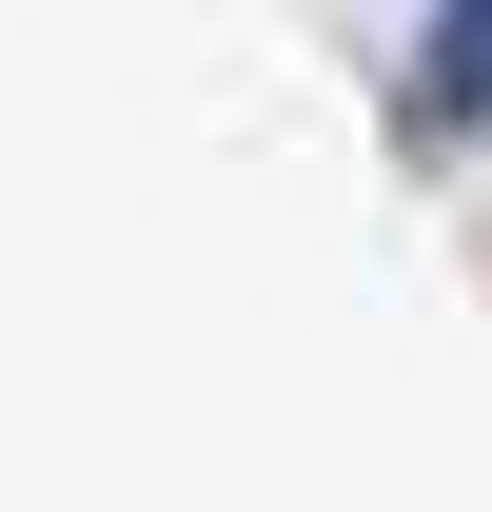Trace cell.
Returning a JSON list of instances; mask_svg holds the SVG:
<instances>
[{
    "label": "cell",
    "instance_id": "obj_1",
    "mask_svg": "<svg viewBox=\"0 0 492 512\" xmlns=\"http://www.w3.org/2000/svg\"><path fill=\"white\" fill-rule=\"evenodd\" d=\"M492 138V0H414L394 40V158H473Z\"/></svg>",
    "mask_w": 492,
    "mask_h": 512
}]
</instances>
